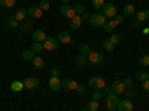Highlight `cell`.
<instances>
[{"label": "cell", "instance_id": "obj_5", "mask_svg": "<svg viewBox=\"0 0 149 111\" xmlns=\"http://www.w3.org/2000/svg\"><path fill=\"white\" fill-rule=\"evenodd\" d=\"M86 59H88V62L93 64V65H100L103 61H104V56L103 53H98V52H91L88 56H86Z\"/></svg>", "mask_w": 149, "mask_h": 111}, {"label": "cell", "instance_id": "obj_15", "mask_svg": "<svg viewBox=\"0 0 149 111\" xmlns=\"http://www.w3.org/2000/svg\"><path fill=\"white\" fill-rule=\"evenodd\" d=\"M33 39H34V42L43 43V40L46 39V34L43 33V30H36V31L33 33Z\"/></svg>", "mask_w": 149, "mask_h": 111}, {"label": "cell", "instance_id": "obj_49", "mask_svg": "<svg viewBox=\"0 0 149 111\" xmlns=\"http://www.w3.org/2000/svg\"><path fill=\"white\" fill-rule=\"evenodd\" d=\"M143 34H145V36L149 34V28H143Z\"/></svg>", "mask_w": 149, "mask_h": 111}, {"label": "cell", "instance_id": "obj_46", "mask_svg": "<svg viewBox=\"0 0 149 111\" xmlns=\"http://www.w3.org/2000/svg\"><path fill=\"white\" fill-rule=\"evenodd\" d=\"M103 92H104L106 95H109V93H110L112 90H110V88H106V86H104V88H103Z\"/></svg>", "mask_w": 149, "mask_h": 111}, {"label": "cell", "instance_id": "obj_48", "mask_svg": "<svg viewBox=\"0 0 149 111\" xmlns=\"http://www.w3.org/2000/svg\"><path fill=\"white\" fill-rule=\"evenodd\" d=\"M134 96V93H131V92H127V98H128V99H130V98H133Z\"/></svg>", "mask_w": 149, "mask_h": 111}, {"label": "cell", "instance_id": "obj_38", "mask_svg": "<svg viewBox=\"0 0 149 111\" xmlns=\"http://www.w3.org/2000/svg\"><path fill=\"white\" fill-rule=\"evenodd\" d=\"M9 25L10 27H18V21L15 19V16L14 18H9Z\"/></svg>", "mask_w": 149, "mask_h": 111}, {"label": "cell", "instance_id": "obj_51", "mask_svg": "<svg viewBox=\"0 0 149 111\" xmlns=\"http://www.w3.org/2000/svg\"><path fill=\"white\" fill-rule=\"evenodd\" d=\"M82 111H90V110H82Z\"/></svg>", "mask_w": 149, "mask_h": 111}, {"label": "cell", "instance_id": "obj_14", "mask_svg": "<svg viewBox=\"0 0 149 111\" xmlns=\"http://www.w3.org/2000/svg\"><path fill=\"white\" fill-rule=\"evenodd\" d=\"M136 18H137L140 22H143V21H148V19H149V10H148V9L137 10V12H136Z\"/></svg>", "mask_w": 149, "mask_h": 111}, {"label": "cell", "instance_id": "obj_52", "mask_svg": "<svg viewBox=\"0 0 149 111\" xmlns=\"http://www.w3.org/2000/svg\"><path fill=\"white\" fill-rule=\"evenodd\" d=\"M0 9H2V6H0Z\"/></svg>", "mask_w": 149, "mask_h": 111}, {"label": "cell", "instance_id": "obj_43", "mask_svg": "<svg viewBox=\"0 0 149 111\" xmlns=\"http://www.w3.org/2000/svg\"><path fill=\"white\" fill-rule=\"evenodd\" d=\"M142 86H143V89H145L146 92H149V79H148L146 82H143V83H142Z\"/></svg>", "mask_w": 149, "mask_h": 111}, {"label": "cell", "instance_id": "obj_7", "mask_svg": "<svg viewBox=\"0 0 149 111\" xmlns=\"http://www.w3.org/2000/svg\"><path fill=\"white\" fill-rule=\"evenodd\" d=\"M22 83H24V88H27L30 90H34L39 88V79H36V77H27Z\"/></svg>", "mask_w": 149, "mask_h": 111}, {"label": "cell", "instance_id": "obj_1", "mask_svg": "<svg viewBox=\"0 0 149 111\" xmlns=\"http://www.w3.org/2000/svg\"><path fill=\"white\" fill-rule=\"evenodd\" d=\"M104 22H106V16L103 14H94L90 16V24L93 27H103L104 25Z\"/></svg>", "mask_w": 149, "mask_h": 111}, {"label": "cell", "instance_id": "obj_18", "mask_svg": "<svg viewBox=\"0 0 149 111\" xmlns=\"http://www.w3.org/2000/svg\"><path fill=\"white\" fill-rule=\"evenodd\" d=\"M103 28H104V31L106 33H113L115 31V28H116V24H115V21H106L104 22V25H103Z\"/></svg>", "mask_w": 149, "mask_h": 111}, {"label": "cell", "instance_id": "obj_26", "mask_svg": "<svg viewBox=\"0 0 149 111\" xmlns=\"http://www.w3.org/2000/svg\"><path fill=\"white\" fill-rule=\"evenodd\" d=\"M39 8H40L43 12H45V10H49V9H51V3H49V0H40Z\"/></svg>", "mask_w": 149, "mask_h": 111}, {"label": "cell", "instance_id": "obj_19", "mask_svg": "<svg viewBox=\"0 0 149 111\" xmlns=\"http://www.w3.org/2000/svg\"><path fill=\"white\" fill-rule=\"evenodd\" d=\"M81 24H82V19H81V16H79V15H76L73 19H70V28L78 30V28L81 27Z\"/></svg>", "mask_w": 149, "mask_h": 111}, {"label": "cell", "instance_id": "obj_11", "mask_svg": "<svg viewBox=\"0 0 149 111\" xmlns=\"http://www.w3.org/2000/svg\"><path fill=\"white\" fill-rule=\"evenodd\" d=\"M61 84H63V82H61L57 76H51V79H49V82H48V86L51 88V90H60Z\"/></svg>", "mask_w": 149, "mask_h": 111}, {"label": "cell", "instance_id": "obj_21", "mask_svg": "<svg viewBox=\"0 0 149 111\" xmlns=\"http://www.w3.org/2000/svg\"><path fill=\"white\" fill-rule=\"evenodd\" d=\"M15 3H17V0H0V6L5 8V9L15 8Z\"/></svg>", "mask_w": 149, "mask_h": 111}, {"label": "cell", "instance_id": "obj_28", "mask_svg": "<svg viewBox=\"0 0 149 111\" xmlns=\"http://www.w3.org/2000/svg\"><path fill=\"white\" fill-rule=\"evenodd\" d=\"M139 64H140L142 67H148V65H149V55H142V56L139 58Z\"/></svg>", "mask_w": 149, "mask_h": 111}, {"label": "cell", "instance_id": "obj_50", "mask_svg": "<svg viewBox=\"0 0 149 111\" xmlns=\"http://www.w3.org/2000/svg\"><path fill=\"white\" fill-rule=\"evenodd\" d=\"M61 2H63V3H69V2H70V0H61Z\"/></svg>", "mask_w": 149, "mask_h": 111}, {"label": "cell", "instance_id": "obj_17", "mask_svg": "<svg viewBox=\"0 0 149 111\" xmlns=\"http://www.w3.org/2000/svg\"><path fill=\"white\" fill-rule=\"evenodd\" d=\"M122 12H124V15H127V16H133L134 14H136V8H134V5H125L122 8Z\"/></svg>", "mask_w": 149, "mask_h": 111}, {"label": "cell", "instance_id": "obj_16", "mask_svg": "<svg viewBox=\"0 0 149 111\" xmlns=\"http://www.w3.org/2000/svg\"><path fill=\"white\" fill-rule=\"evenodd\" d=\"M26 18H27V9H24V8L17 9V12H15V19H17V21H24Z\"/></svg>", "mask_w": 149, "mask_h": 111}, {"label": "cell", "instance_id": "obj_12", "mask_svg": "<svg viewBox=\"0 0 149 111\" xmlns=\"http://www.w3.org/2000/svg\"><path fill=\"white\" fill-rule=\"evenodd\" d=\"M61 88L66 89V90H76L78 88V82L73 80V79H66L63 80V84H61Z\"/></svg>", "mask_w": 149, "mask_h": 111}, {"label": "cell", "instance_id": "obj_22", "mask_svg": "<svg viewBox=\"0 0 149 111\" xmlns=\"http://www.w3.org/2000/svg\"><path fill=\"white\" fill-rule=\"evenodd\" d=\"M86 56L85 55H81V56H78L76 59H74V64H76V67H79V68H82V67H85L86 65Z\"/></svg>", "mask_w": 149, "mask_h": 111}, {"label": "cell", "instance_id": "obj_41", "mask_svg": "<svg viewBox=\"0 0 149 111\" xmlns=\"http://www.w3.org/2000/svg\"><path fill=\"white\" fill-rule=\"evenodd\" d=\"M76 92H78V93H81V95H82V93H85V86H84V84H78Z\"/></svg>", "mask_w": 149, "mask_h": 111}, {"label": "cell", "instance_id": "obj_6", "mask_svg": "<svg viewBox=\"0 0 149 111\" xmlns=\"http://www.w3.org/2000/svg\"><path fill=\"white\" fill-rule=\"evenodd\" d=\"M118 102H119L118 95H115V93H109V95H107V98H106V104H107V105H106V107H107L109 111H113V110L116 108Z\"/></svg>", "mask_w": 149, "mask_h": 111}, {"label": "cell", "instance_id": "obj_24", "mask_svg": "<svg viewBox=\"0 0 149 111\" xmlns=\"http://www.w3.org/2000/svg\"><path fill=\"white\" fill-rule=\"evenodd\" d=\"M10 89L14 90V92H21L24 89V83L22 82H14L10 84Z\"/></svg>", "mask_w": 149, "mask_h": 111}, {"label": "cell", "instance_id": "obj_10", "mask_svg": "<svg viewBox=\"0 0 149 111\" xmlns=\"http://www.w3.org/2000/svg\"><path fill=\"white\" fill-rule=\"evenodd\" d=\"M116 108H118V111H133L134 110V105L131 104L130 99H122V101L118 102Z\"/></svg>", "mask_w": 149, "mask_h": 111}, {"label": "cell", "instance_id": "obj_3", "mask_svg": "<svg viewBox=\"0 0 149 111\" xmlns=\"http://www.w3.org/2000/svg\"><path fill=\"white\" fill-rule=\"evenodd\" d=\"M102 9H103L102 14H103L106 18H109V19L115 18V15H116V6H115L113 3H104Z\"/></svg>", "mask_w": 149, "mask_h": 111}, {"label": "cell", "instance_id": "obj_36", "mask_svg": "<svg viewBox=\"0 0 149 111\" xmlns=\"http://www.w3.org/2000/svg\"><path fill=\"white\" fill-rule=\"evenodd\" d=\"M122 83H124V86H125V89H130L131 86H133V79H131V77H127Z\"/></svg>", "mask_w": 149, "mask_h": 111}, {"label": "cell", "instance_id": "obj_25", "mask_svg": "<svg viewBox=\"0 0 149 111\" xmlns=\"http://www.w3.org/2000/svg\"><path fill=\"white\" fill-rule=\"evenodd\" d=\"M79 52H81V55L88 56V55L91 53V47H90V45H81V46H79Z\"/></svg>", "mask_w": 149, "mask_h": 111}, {"label": "cell", "instance_id": "obj_30", "mask_svg": "<svg viewBox=\"0 0 149 111\" xmlns=\"http://www.w3.org/2000/svg\"><path fill=\"white\" fill-rule=\"evenodd\" d=\"M136 79H137L139 82H142V83H143V82H146V80L149 79V73H148V71L139 73V74H137V77H136Z\"/></svg>", "mask_w": 149, "mask_h": 111}, {"label": "cell", "instance_id": "obj_34", "mask_svg": "<svg viewBox=\"0 0 149 111\" xmlns=\"http://www.w3.org/2000/svg\"><path fill=\"white\" fill-rule=\"evenodd\" d=\"M43 43H40V42H34V45H33V51L34 52H40V51H43Z\"/></svg>", "mask_w": 149, "mask_h": 111}, {"label": "cell", "instance_id": "obj_37", "mask_svg": "<svg viewBox=\"0 0 149 111\" xmlns=\"http://www.w3.org/2000/svg\"><path fill=\"white\" fill-rule=\"evenodd\" d=\"M113 21H115V24L118 25V24H122V21H124V18H122V15H115V18H113Z\"/></svg>", "mask_w": 149, "mask_h": 111}, {"label": "cell", "instance_id": "obj_39", "mask_svg": "<svg viewBox=\"0 0 149 111\" xmlns=\"http://www.w3.org/2000/svg\"><path fill=\"white\" fill-rule=\"evenodd\" d=\"M100 98H102V92L97 90V92L93 93V99H94V101H100Z\"/></svg>", "mask_w": 149, "mask_h": 111}, {"label": "cell", "instance_id": "obj_32", "mask_svg": "<svg viewBox=\"0 0 149 111\" xmlns=\"http://www.w3.org/2000/svg\"><path fill=\"white\" fill-rule=\"evenodd\" d=\"M73 10H74V14H76V15H82L84 14V12H85V8H84V5H76V6H74L73 8Z\"/></svg>", "mask_w": 149, "mask_h": 111}, {"label": "cell", "instance_id": "obj_20", "mask_svg": "<svg viewBox=\"0 0 149 111\" xmlns=\"http://www.w3.org/2000/svg\"><path fill=\"white\" fill-rule=\"evenodd\" d=\"M34 58H36V55H34V51H33V49L22 52V59L26 61V62H29V61H33Z\"/></svg>", "mask_w": 149, "mask_h": 111}, {"label": "cell", "instance_id": "obj_8", "mask_svg": "<svg viewBox=\"0 0 149 111\" xmlns=\"http://www.w3.org/2000/svg\"><path fill=\"white\" fill-rule=\"evenodd\" d=\"M110 90H112V93H115V95H121V93L125 92V86H124L122 82L115 80L113 83H112V86H110Z\"/></svg>", "mask_w": 149, "mask_h": 111}, {"label": "cell", "instance_id": "obj_45", "mask_svg": "<svg viewBox=\"0 0 149 111\" xmlns=\"http://www.w3.org/2000/svg\"><path fill=\"white\" fill-rule=\"evenodd\" d=\"M29 28H31V22H26L22 25V30H29Z\"/></svg>", "mask_w": 149, "mask_h": 111}, {"label": "cell", "instance_id": "obj_23", "mask_svg": "<svg viewBox=\"0 0 149 111\" xmlns=\"http://www.w3.org/2000/svg\"><path fill=\"white\" fill-rule=\"evenodd\" d=\"M33 64H34V67H36L37 70H42V68L45 67V61H43V58H40V56H36V58L33 59Z\"/></svg>", "mask_w": 149, "mask_h": 111}, {"label": "cell", "instance_id": "obj_33", "mask_svg": "<svg viewBox=\"0 0 149 111\" xmlns=\"http://www.w3.org/2000/svg\"><path fill=\"white\" fill-rule=\"evenodd\" d=\"M91 2H93L94 9H102L103 5H104V0H91Z\"/></svg>", "mask_w": 149, "mask_h": 111}, {"label": "cell", "instance_id": "obj_40", "mask_svg": "<svg viewBox=\"0 0 149 111\" xmlns=\"http://www.w3.org/2000/svg\"><path fill=\"white\" fill-rule=\"evenodd\" d=\"M74 16H76V14H74V10H73V8H72V9L69 10V14L66 15V18H69V19H73Z\"/></svg>", "mask_w": 149, "mask_h": 111}, {"label": "cell", "instance_id": "obj_29", "mask_svg": "<svg viewBox=\"0 0 149 111\" xmlns=\"http://www.w3.org/2000/svg\"><path fill=\"white\" fill-rule=\"evenodd\" d=\"M109 42H110L112 45H119V43H121V36H119V34H112L110 39H109Z\"/></svg>", "mask_w": 149, "mask_h": 111}, {"label": "cell", "instance_id": "obj_35", "mask_svg": "<svg viewBox=\"0 0 149 111\" xmlns=\"http://www.w3.org/2000/svg\"><path fill=\"white\" fill-rule=\"evenodd\" d=\"M103 46L106 47L107 52H112V51H113V47H115V45H112L109 40H104V42H103Z\"/></svg>", "mask_w": 149, "mask_h": 111}, {"label": "cell", "instance_id": "obj_42", "mask_svg": "<svg viewBox=\"0 0 149 111\" xmlns=\"http://www.w3.org/2000/svg\"><path fill=\"white\" fill-rule=\"evenodd\" d=\"M60 71H61V70H60V67H54V68H52V76H57V77H58Z\"/></svg>", "mask_w": 149, "mask_h": 111}, {"label": "cell", "instance_id": "obj_4", "mask_svg": "<svg viewBox=\"0 0 149 111\" xmlns=\"http://www.w3.org/2000/svg\"><path fill=\"white\" fill-rule=\"evenodd\" d=\"M60 46V42L57 39H54V37H48L43 40V47L46 49V51H57Z\"/></svg>", "mask_w": 149, "mask_h": 111}, {"label": "cell", "instance_id": "obj_9", "mask_svg": "<svg viewBox=\"0 0 149 111\" xmlns=\"http://www.w3.org/2000/svg\"><path fill=\"white\" fill-rule=\"evenodd\" d=\"M42 14H43V10H42L39 6H31V8H29V9H27V16L34 18V19L42 18Z\"/></svg>", "mask_w": 149, "mask_h": 111}, {"label": "cell", "instance_id": "obj_13", "mask_svg": "<svg viewBox=\"0 0 149 111\" xmlns=\"http://www.w3.org/2000/svg\"><path fill=\"white\" fill-rule=\"evenodd\" d=\"M60 43H63V45H69L70 42H72V36H70V33H67V31H61L60 34H58V39H57Z\"/></svg>", "mask_w": 149, "mask_h": 111}, {"label": "cell", "instance_id": "obj_27", "mask_svg": "<svg viewBox=\"0 0 149 111\" xmlns=\"http://www.w3.org/2000/svg\"><path fill=\"white\" fill-rule=\"evenodd\" d=\"M70 9H72V6H69L67 3H63V5H61V8H60V14L63 15V16H66V15L69 14Z\"/></svg>", "mask_w": 149, "mask_h": 111}, {"label": "cell", "instance_id": "obj_2", "mask_svg": "<svg viewBox=\"0 0 149 111\" xmlns=\"http://www.w3.org/2000/svg\"><path fill=\"white\" fill-rule=\"evenodd\" d=\"M88 86L91 89H94V90H102L106 86V83H104L103 77H91L88 80Z\"/></svg>", "mask_w": 149, "mask_h": 111}, {"label": "cell", "instance_id": "obj_44", "mask_svg": "<svg viewBox=\"0 0 149 111\" xmlns=\"http://www.w3.org/2000/svg\"><path fill=\"white\" fill-rule=\"evenodd\" d=\"M81 16V19L82 21H86V19H90V15H88V12H84V14L82 15H79Z\"/></svg>", "mask_w": 149, "mask_h": 111}, {"label": "cell", "instance_id": "obj_31", "mask_svg": "<svg viewBox=\"0 0 149 111\" xmlns=\"http://www.w3.org/2000/svg\"><path fill=\"white\" fill-rule=\"evenodd\" d=\"M88 110L90 111H98V101H90L88 102Z\"/></svg>", "mask_w": 149, "mask_h": 111}, {"label": "cell", "instance_id": "obj_47", "mask_svg": "<svg viewBox=\"0 0 149 111\" xmlns=\"http://www.w3.org/2000/svg\"><path fill=\"white\" fill-rule=\"evenodd\" d=\"M133 24H134V27H140V25H142V22H140L139 19H136V21H134Z\"/></svg>", "mask_w": 149, "mask_h": 111}]
</instances>
